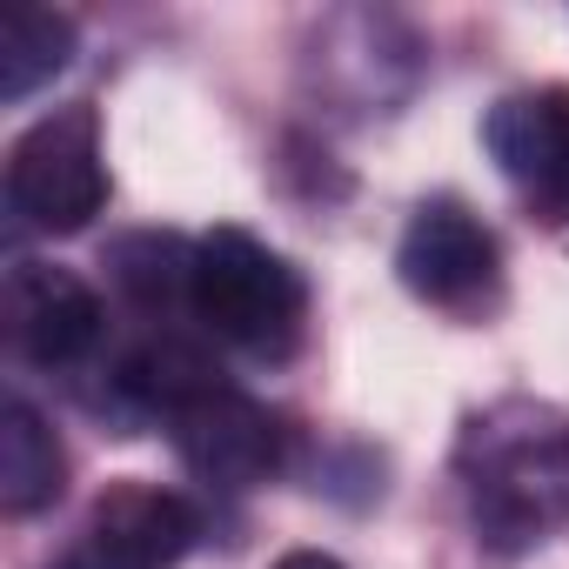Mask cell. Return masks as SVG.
Here are the masks:
<instances>
[{"mask_svg":"<svg viewBox=\"0 0 569 569\" xmlns=\"http://www.w3.org/2000/svg\"><path fill=\"white\" fill-rule=\"evenodd\" d=\"M74 61V21L54 8H14L0 21V101H28Z\"/></svg>","mask_w":569,"mask_h":569,"instance_id":"obj_11","label":"cell"},{"mask_svg":"<svg viewBox=\"0 0 569 569\" xmlns=\"http://www.w3.org/2000/svg\"><path fill=\"white\" fill-rule=\"evenodd\" d=\"M201 536V516L188 496L161 489V482H108L88 509V542L101 556H114L121 569H174Z\"/></svg>","mask_w":569,"mask_h":569,"instance_id":"obj_8","label":"cell"},{"mask_svg":"<svg viewBox=\"0 0 569 569\" xmlns=\"http://www.w3.org/2000/svg\"><path fill=\"white\" fill-rule=\"evenodd\" d=\"M121 389H128L148 416L174 422L188 402H201V396L221 389V369H214L194 342H181V336H154V342H141V349L121 362Z\"/></svg>","mask_w":569,"mask_h":569,"instance_id":"obj_10","label":"cell"},{"mask_svg":"<svg viewBox=\"0 0 569 569\" xmlns=\"http://www.w3.org/2000/svg\"><path fill=\"white\" fill-rule=\"evenodd\" d=\"M274 569H349V562H342V556H329V549H289Z\"/></svg>","mask_w":569,"mask_h":569,"instance_id":"obj_14","label":"cell"},{"mask_svg":"<svg viewBox=\"0 0 569 569\" xmlns=\"http://www.w3.org/2000/svg\"><path fill=\"white\" fill-rule=\"evenodd\" d=\"M188 309L208 336L281 362L309 329V281L289 254H274L248 228H214L194 241Z\"/></svg>","mask_w":569,"mask_h":569,"instance_id":"obj_2","label":"cell"},{"mask_svg":"<svg viewBox=\"0 0 569 569\" xmlns=\"http://www.w3.org/2000/svg\"><path fill=\"white\" fill-rule=\"evenodd\" d=\"M174 449L181 462L208 482V489H261L274 469H281V422L241 396V389H214L201 402H188L174 422Z\"/></svg>","mask_w":569,"mask_h":569,"instance_id":"obj_5","label":"cell"},{"mask_svg":"<svg viewBox=\"0 0 569 569\" xmlns=\"http://www.w3.org/2000/svg\"><path fill=\"white\" fill-rule=\"evenodd\" d=\"M469 522L496 556H522L569 529V416L529 396L489 402L456 442Z\"/></svg>","mask_w":569,"mask_h":569,"instance_id":"obj_1","label":"cell"},{"mask_svg":"<svg viewBox=\"0 0 569 569\" xmlns=\"http://www.w3.org/2000/svg\"><path fill=\"white\" fill-rule=\"evenodd\" d=\"M8 201L41 234H74L108 208V154L101 114L88 101L41 114L8 154Z\"/></svg>","mask_w":569,"mask_h":569,"instance_id":"obj_3","label":"cell"},{"mask_svg":"<svg viewBox=\"0 0 569 569\" xmlns=\"http://www.w3.org/2000/svg\"><path fill=\"white\" fill-rule=\"evenodd\" d=\"M61 489H68V449L48 429V416L14 396L8 416H0V509L41 516Z\"/></svg>","mask_w":569,"mask_h":569,"instance_id":"obj_9","label":"cell"},{"mask_svg":"<svg viewBox=\"0 0 569 569\" xmlns=\"http://www.w3.org/2000/svg\"><path fill=\"white\" fill-rule=\"evenodd\" d=\"M396 274L416 302H429L442 316H482L502 289V248L476 208H462L456 194H436L409 214Z\"/></svg>","mask_w":569,"mask_h":569,"instance_id":"obj_4","label":"cell"},{"mask_svg":"<svg viewBox=\"0 0 569 569\" xmlns=\"http://www.w3.org/2000/svg\"><path fill=\"white\" fill-rule=\"evenodd\" d=\"M48 569H121V562H114V556H101V549H94V542L81 536V542H74V549H68L61 562H48Z\"/></svg>","mask_w":569,"mask_h":569,"instance_id":"obj_13","label":"cell"},{"mask_svg":"<svg viewBox=\"0 0 569 569\" xmlns=\"http://www.w3.org/2000/svg\"><path fill=\"white\" fill-rule=\"evenodd\" d=\"M482 141L496 154V168L542 201L556 221H569V88H536V94H509L489 108Z\"/></svg>","mask_w":569,"mask_h":569,"instance_id":"obj_7","label":"cell"},{"mask_svg":"<svg viewBox=\"0 0 569 569\" xmlns=\"http://www.w3.org/2000/svg\"><path fill=\"white\" fill-rule=\"evenodd\" d=\"M108 268L121 281V296L148 316L188 309V281H194V241L181 234H128L108 248Z\"/></svg>","mask_w":569,"mask_h":569,"instance_id":"obj_12","label":"cell"},{"mask_svg":"<svg viewBox=\"0 0 569 569\" xmlns=\"http://www.w3.org/2000/svg\"><path fill=\"white\" fill-rule=\"evenodd\" d=\"M8 342L34 369H68L101 342V296L74 268L14 261L8 268Z\"/></svg>","mask_w":569,"mask_h":569,"instance_id":"obj_6","label":"cell"}]
</instances>
